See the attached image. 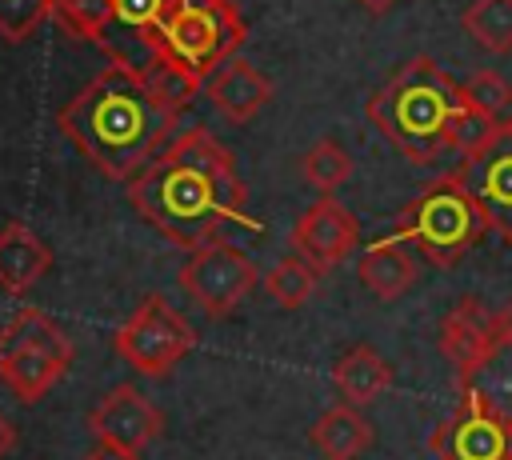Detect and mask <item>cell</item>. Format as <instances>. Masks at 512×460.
Segmentation results:
<instances>
[{
    "label": "cell",
    "mask_w": 512,
    "mask_h": 460,
    "mask_svg": "<svg viewBox=\"0 0 512 460\" xmlns=\"http://www.w3.org/2000/svg\"><path fill=\"white\" fill-rule=\"evenodd\" d=\"M160 12H164V0H112V24H120L136 40H144V56H148V36H152Z\"/></svg>",
    "instance_id": "28"
},
{
    "label": "cell",
    "mask_w": 512,
    "mask_h": 460,
    "mask_svg": "<svg viewBox=\"0 0 512 460\" xmlns=\"http://www.w3.org/2000/svg\"><path fill=\"white\" fill-rule=\"evenodd\" d=\"M12 444H16V424H12V420L0 412V460L8 456V448H12Z\"/></svg>",
    "instance_id": "31"
},
{
    "label": "cell",
    "mask_w": 512,
    "mask_h": 460,
    "mask_svg": "<svg viewBox=\"0 0 512 460\" xmlns=\"http://www.w3.org/2000/svg\"><path fill=\"white\" fill-rule=\"evenodd\" d=\"M460 24L484 52H512V0H472Z\"/></svg>",
    "instance_id": "19"
},
{
    "label": "cell",
    "mask_w": 512,
    "mask_h": 460,
    "mask_svg": "<svg viewBox=\"0 0 512 460\" xmlns=\"http://www.w3.org/2000/svg\"><path fill=\"white\" fill-rule=\"evenodd\" d=\"M496 340H504V344H512V300L496 312Z\"/></svg>",
    "instance_id": "30"
},
{
    "label": "cell",
    "mask_w": 512,
    "mask_h": 460,
    "mask_svg": "<svg viewBox=\"0 0 512 460\" xmlns=\"http://www.w3.org/2000/svg\"><path fill=\"white\" fill-rule=\"evenodd\" d=\"M264 288H268V296H272L280 308H300V304H308L312 292H316V272H312L300 256H284V260H276L272 272L264 276Z\"/></svg>",
    "instance_id": "23"
},
{
    "label": "cell",
    "mask_w": 512,
    "mask_h": 460,
    "mask_svg": "<svg viewBox=\"0 0 512 460\" xmlns=\"http://www.w3.org/2000/svg\"><path fill=\"white\" fill-rule=\"evenodd\" d=\"M360 240V228H356V216L336 200V196H320L296 224H292V256H300L316 276L332 272L336 264H344L352 256Z\"/></svg>",
    "instance_id": "11"
},
{
    "label": "cell",
    "mask_w": 512,
    "mask_h": 460,
    "mask_svg": "<svg viewBox=\"0 0 512 460\" xmlns=\"http://www.w3.org/2000/svg\"><path fill=\"white\" fill-rule=\"evenodd\" d=\"M332 384H336V392H340L344 404L364 408V404H372L380 392H388L392 368H388V360H384L376 348L352 344V348L332 364Z\"/></svg>",
    "instance_id": "18"
},
{
    "label": "cell",
    "mask_w": 512,
    "mask_h": 460,
    "mask_svg": "<svg viewBox=\"0 0 512 460\" xmlns=\"http://www.w3.org/2000/svg\"><path fill=\"white\" fill-rule=\"evenodd\" d=\"M500 128V120L496 116H488V112H480V108H472L468 100L460 104V112L452 116V124H448V148L452 152H460L464 160L468 156H476L488 140H492V132Z\"/></svg>",
    "instance_id": "24"
},
{
    "label": "cell",
    "mask_w": 512,
    "mask_h": 460,
    "mask_svg": "<svg viewBox=\"0 0 512 460\" xmlns=\"http://www.w3.org/2000/svg\"><path fill=\"white\" fill-rule=\"evenodd\" d=\"M436 460H512V416L496 412L480 392L460 388L456 412L428 436Z\"/></svg>",
    "instance_id": "9"
},
{
    "label": "cell",
    "mask_w": 512,
    "mask_h": 460,
    "mask_svg": "<svg viewBox=\"0 0 512 460\" xmlns=\"http://www.w3.org/2000/svg\"><path fill=\"white\" fill-rule=\"evenodd\" d=\"M52 16V0H0V40L20 44Z\"/></svg>",
    "instance_id": "26"
},
{
    "label": "cell",
    "mask_w": 512,
    "mask_h": 460,
    "mask_svg": "<svg viewBox=\"0 0 512 460\" xmlns=\"http://www.w3.org/2000/svg\"><path fill=\"white\" fill-rule=\"evenodd\" d=\"M492 344H496V316L484 308L480 296H460L440 320V352L448 356L460 388L472 380V372L492 352Z\"/></svg>",
    "instance_id": "13"
},
{
    "label": "cell",
    "mask_w": 512,
    "mask_h": 460,
    "mask_svg": "<svg viewBox=\"0 0 512 460\" xmlns=\"http://www.w3.org/2000/svg\"><path fill=\"white\" fill-rule=\"evenodd\" d=\"M464 388L480 392L496 412L512 416V344L496 340L492 352L480 360V368L472 372V380H468Z\"/></svg>",
    "instance_id": "21"
},
{
    "label": "cell",
    "mask_w": 512,
    "mask_h": 460,
    "mask_svg": "<svg viewBox=\"0 0 512 460\" xmlns=\"http://www.w3.org/2000/svg\"><path fill=\"white\" fill-rule=\"evenodd\" d=\"M84 460H140V452L136 448H124V444H112V440H96L84 452Z\"/></svg>",
    "instance_id": "29"
},
{
    "label": "cell",
    "mask_w": 512,
    "mask_h": 460,
    "mask_svg": "<svg viewBox=\"0 0 512 460\" xmlns=\"http://www.w3.org/2000/svg\"><path fill=\"white\" fill-rule=\"evenodd\" d=\"M356 4H360L364 12H372V16H384V12H388L396 0H356Z\"/></svg>",
    "instance_id": "32"
},
{
    "label": "cell",
    "mask_w": 512,
    "mask_h": 460,
    "mask_svg": "<svg viewBox=\"0 0 512 460\" xmlns=\"http://www.w3.org/2000/svg\"><path fill=\"white\" fill-rule=\"evenodd\" d=\"M112 348H116V356L132 372H140V376H168L196 348V328L160 292H148L136 304V312L116 328Z\"/></svg>",
    "instance_id": "7"
},
{
    "label": "cell",
    "mask_w": 512,
    "mask_h": 460,
    "mask_svg": "<svg viewBox=\"0 0 512 460\" xmlns=\"http://www.w3.org/2000/svg\"><path fill=\"white\" fill-rule=\"evenodd\" d=\"M180 288L204 316H228L256 288V260L232 240H212L188 252V264L180 268Z\"/></svg>",
    "instance_id": "8"
},
{
    "label": "cell",
    "mask_w": 512,
    "mask_h": 460,
    "mask_svg": "<svg viewBox=\"0 0 512 460\" xmlns=\"http://www.w3.org/2000/svg\"><path fill=\"white\" fill-rule=\"evenodd\" d=\"M68 364L72 340L48 312L20 308L0 328V384L20 404H36L40 396H48V388L68 372Z\"/></svg>",
    "instance_id": "6"
},
{
    "label": "cell",
    "mask_w": 512,
    "mask_h": 460,
    "mask_svg": "<svg viewBox=\"0 0 512 460\" xmlns=\"http://www.w3.org/2000/svg\"><path fill=\"white\" fill-rule=\"evenodd\" d=\"M308 440L324 460H356L372 448V424L356 404H332L328 412L316 416Z\"/></svg>",
    "instance_id": "17"
},
{
    "label": "cell",
    "mask_w": 512,
    "mask_h": 460,
    "mask_svg": "<svg viewBox=\"0 0 512 460\" xmlns=\"http://www.w3.org/2000/svg\"><path fill=\"white\" fill-rule=\"evenodd\" d=\"M356 276H360V284H364L376 300L388 304V300H400V296L416 284L420 264H416V256H412V248H408L404 240L384 236V240H376L372 248L360 252Z\"/></svg>",
    "instance_id": "15"
},
{
    "label": "cell",
    "mask_w": 512,
    "mask_h": 460,
    "mask_svg": "<svg viewBox=\"0 0 512 460\" xmlns=\"http://www.w3.org/2000/svg\"><path fill=\"white\" fill-rule=\"evenodd\" d=\"M128 200L168 244L188 252L228 240L236 224L256 228V220L244 212L248 188L232 152L200 124L172 136L128 180Z\"/></svg>",
    "instance_id": "1"
},
{
    "label": "cell",
    "mask_w": 512,
    "mask_h": 460,
    "mask_svg": "<svg viewBox=\"0 0 512 460\" xmlns=\"http://www.w3.org/2000/svg\"><path fill=\"white\" fill-rule=\"evenodd\" d=\"M456 176L464 180L476 208L484 212L488 232L512 244V120L500 124L492 140L476 156H468Z\"/></svg>",
    "instance_id": "10"
},
{
    "label": "cell",
    "mask_w": 512,
    "mask_h": 460,
    "mask_svg": "<svg viewBox=\"0 0 512 460\" xmlns=\"http://www.w3.org/2000/svg\"><path fill=\"white\" fill-rule=\"evenodd\" d=\"M388 236L416 244V252L428 256L436 268H456V260L488 236V220L464 180L456 172H444L404 208Z\"/></svg>",
    "instance_id": "5"
},
{
    "label": "cell",
    "mask_w": 512,
    "mask_h": 460,
    "mask_svg": "<svg viewBox=\"0 0 512 460\" xmlns=\"http://www.w3.org/2000/svg\"><path fill=\"white\" fill-rule=\"evenodd\" d=\"M460 92H464V100H468L472 108H480V112H488V116H500V112L512 104V84H508L500 72H492V68H476V72L460 84Z\"/></svg>",
    "instance_id": "27"
},
{
    "label": "cell",
    "mask_w": 512,
    "mask_h": 460,
    "mask_svg": "<svg viewBox=\"0 0 512 460\" xmlns=\"http://www.w3.org/2000/svg\"><path fill=\"white\" fill-rule=\"evenodd\" d=\"M52 268V248L20 220L0 228V288L20 296Z\"/></svg>",
    "instance_id": "16"
},
{
    "label": "cell",
    "mask_w": 512,
    "mask_h": 460,
    "mask_svg": "<svg viewBox=\"0 0 512 460\" xmlns=\"http://www.w3.org/2000/svg\"><path fill=\"white\" fill-rule=\"evenodd\" d=\"M144 76H148V84H152V92L160 96V104H168L172 112H184V104L196 96V88H200V80L192 76V72H184V68H176V64H164V60H148L144 64Z\"/></svg>",
    "instance_id": "25"
},
{
    "label": "cell",
    "mask_w": 512,
    "mask_h": 460,
    "mask_svg": "<svg viewBox=\"0 0 512 460\" xmlns=\"http://www.w3.org/2000/svg\"><path fill=\"white\" fill-rule=\"evenodd\" d=\"M88 428H92L96 440H112V444L144 452L164 432V416L136 384H116L88 412Z\"/></svg>",
    "instance_id": "12"
},
{
    "label": "cell",
    "mask_w": 512,
    "mask_h": 460,
    "mask_svg": "<svg viewBox=\"0 0 512 460\" xmlns=\"http://www.w3.org/2000/svg\"><path fill=\"white\" fill-rule=\"evenodd\" d=\"M208 100L216 104L220 116H228L232 124H248L268 100H272V80L244 56H232L228 64H220L208 80Z\"/></svg>",
    "instance_id": "14"
},
{
    "label": "cell",
    "mask_w": 512,
    "mask_h": 460,
    "mask_svg": "<svg viewBox=\"0 0 512 460\" xmlns=\"http://www.w3.org/2000/svg\"><path fill=\"white\" fill-rule=\"evenodd\" d=\"M244 44V20L232 0H164L148 36V56L192 72L200 84Z\"/></svg>",
    "instance_id": "4"
},
{
    "label": "cell",
    "mask_w": 512,
    "mask_h": 460,
    "mask_svg": "<svg viewBox=\"0 0 512 460\" xmlns=\"http://www.w3.org/2000/svg\"><path fill=\"white\" fill-rule=\"evenodd\" d=\"M352 156H348V148L340 144V140H332V136H324V140H316L308 152H304V160H300V172H304V180L312 184V188H320L324 196H332L340 184H348L352 180Z\"/></svg>",
    "instance_id": "20"
},
{
    "label": "cell",
    "mask_w": 512,
    "mask_h": 460,
    "mask_svg": "<svg viewBox=\"0 0 512 460\" xmlns=\"http://www.w3.org/2000/svg\"><path fill=\"white\" fill-rule=\"evenodd\" d=\"M176 116L152 92L140 64L128 56H112L56 116L60 132L72 148L108 180H132L168 140Z\"/></svg>",
    "instance_id": "2"
},
{
    "label": "cell",
    "mask_w": 512,
    "mask_h": 460,
    "mask_svg": "<svg viewBox=\"0 0 512 460\" xmlns=\"http://www.w3.org/2000/svg\"><path fill=\"white\" fill-rule=\"evenodd\" d=\"M464 92L432 56L404 60L364 104L380 136L412 164H432L448 152V124L460 112Z\"/></svg>",
    "instance_id": "3"
},
{
    "label": "cell",
    "mask_w": 512,
    "mask_h": 460,
    "mask_svg": "<svg viewBox=\"0 0 512 460\" xmlns=\"http://www.w3.org/2000/svg\"><path fill=\"white\" fill-rule=\"evenodd\" d=\"M52 16L80 40H92L108 52L112 28V0H52Z\"/></svg>",
    "instance_id": "22"
}]
</instances>
